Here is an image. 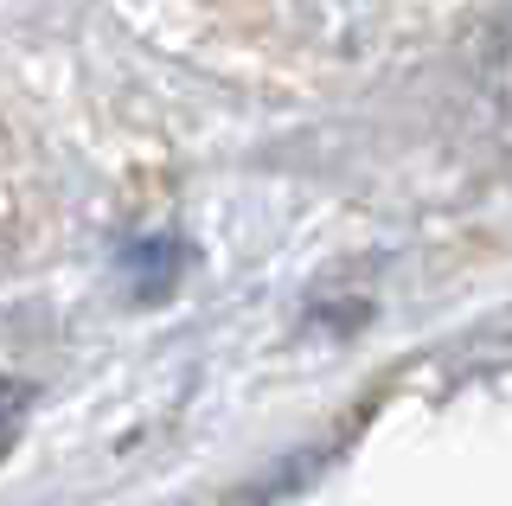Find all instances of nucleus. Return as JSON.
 <instances>
[{"mask_svg": "<svg viewBox=\"0 0 512 506\" xmlns=\"http://www.w3.org/2000/svg\"><path fill=\"white\" fill-rule=\"evenodd\" d=\"M7 436H13V417H7V410H0V449H7Z\"/></svg>", "mask_w": 512, "mask_h": 506, "instance_id": "obj_1", "label": "nucleus"}]
</instances>
